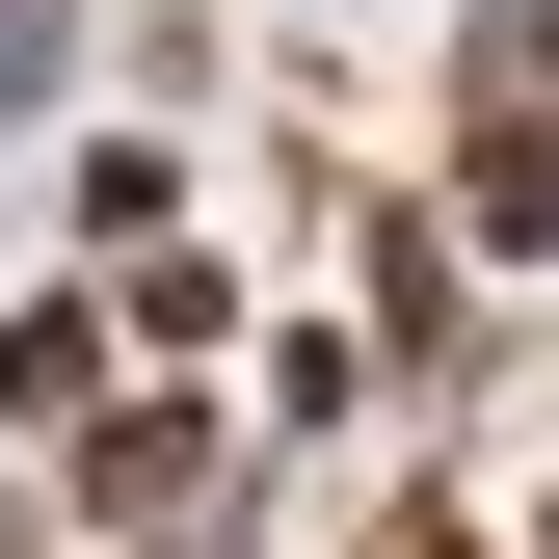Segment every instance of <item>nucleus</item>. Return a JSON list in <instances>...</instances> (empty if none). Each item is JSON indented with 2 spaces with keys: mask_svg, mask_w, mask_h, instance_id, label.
<instances>
[{
  "mask_svg": "<svg viewBox=\"0 0 559 559\" xmlns=\"http://www.w3.org/2000/svg\"><path fill=\"white\" fill-rule=\"evenodd\" d=\"M400 559H453V533H400Z\"/></svg>",
  "mask_w": 559,
  "mask_h": 559,
  "instance_id": "nucleus-1",
  "label": "nucleus"
}]
</instances>
